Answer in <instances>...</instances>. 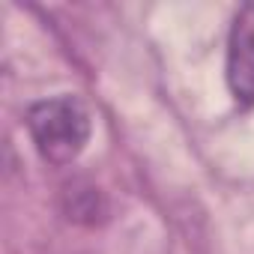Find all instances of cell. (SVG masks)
<instances>
[{"mask_svg": "<svg viewBox=\"0 0 254 254\" xmlns=\"http://www.w3.org/2000/svg\"><path fill=\"white\" fill-rule=\"evenodd\" d=\"M27 132H30L33 147L42 156V162H48L54 168H66L87 147L93 123H90V111L84 108L81 99L54 96V99H42V102L30 105Z\"/></svg>", "mask_w": 254, "mask_h": 254, "instance_id": "6da1fadb", "label": "cell"}, {"mask_svg": "<svg viewBox=\"0 0 254 254\" xmlns=\"http://www.w3.org/2000/svg\"><path fill=\"white\" fill-rule=\"evenodd\" d=\"M224 78L233 102L239 108H251L254 105V3H245L230 24Z\"/></svg>", "mask_w": 254, "mask_h": 254, "instance_id": "7a4b0ae2", "label": "cell"}]
</instances>
